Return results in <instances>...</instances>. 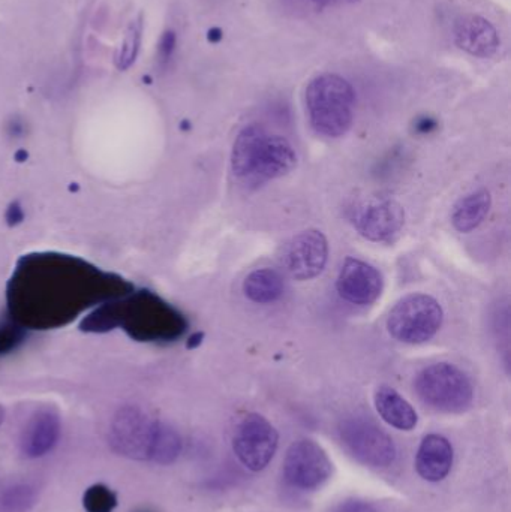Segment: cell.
<instances>
[{
    "mask_svg": "<svg viewBox=\"0 0 511 512\" xmlns=\"http://www.w3.org/2000/svg\"><path fill=\"white\" fill-rule=\"evenodd\" d=\"M297 164L293 144L282 135L269 134L258 125L240 131L234 141V174L248 182L263 183L290 173Z\"/></svg>",
    "mask_w": 511,
    "mask_h": 512,
    "instance_id": "1",
    "label": "cell"
},
{
    "mask_svg": "<svg viewBox=\"0 0 511 512\" xmlns=\"http://www.w3.org/2000/svg\"><path fill=\"white\" fill-rule=\"evenodd\" d=\"M305 102L312 128L323 137H342L353 125L356 93L341 75L321 74L309 81Z\"/></svg>",
    "mask_w": 511,
    "mask_h": 512,
    "instance_id": "2",
    "label": "cell"
},
{
    "mask_svg": "<svg viewBox=\"0 0 511 512\" xmlns=\"http://www.w3.org/2000/svg\"><path fill=\"white\" fill-rule=\"evenodd\" d=\"M102 315L108 328L128 321L131 327L134 325L132 336L135 334L144 340L176 339L186 328L180 313L149 292L123 303L107 304L102 307Z\"/></svg>",
    "mask_w": 511,
    "mask_h": 512,
    "instance_id": "3",
    "label": "cell"
},
{
    "mask_svg": "<svg viewBox=\"0 0 511 512\" xmlns=\"http://www.w3.org/2000/svg\"><path fill=\"white\" fill-rule=\"evenodd\" d=\"M417 396L435 411L461 414L474 399L473 385L468 376L449 363L432 364L414 381Z\"/></svg>",
    "mask_w": 511,
    "mask_h": 512,
    "instance_id": "4",
    "label": "cell"
},
{
    "mask_svg": "<svg viewBox=\"0 0 511 512\" xmlns=\"http://www.w3.org/2000/svg\"><path fill=\"white\" fill-rule=\"evenodd\" d=\"M443 324V309L431 295L411 294L402 298L387 319L389 333L399 342L420 345L429 342Z\"/></svg>",
    "mask_w": 511,
    "mask_h": 512,
    "instance_id": "5",
    "label": "cell"
},
{
    "mask_svg": "<svg viewBox=\"0 0 511 512\" xmlns=\"http://www.w3.org/2000/svg\"><path fill=\"white\" fill-rule=\"evenodd\" d=\"M347 450L363 465L389 468L398 456L395 442L377 424L365 418H350L339 427Z\"/></svg>",
    "mask_w": 511,
    "mask_h": 512,
    "instance_id": "6",
    "label": "cell"
},
{
    "mask_svg": "<svg viewBox=\"0 0 511 512\" xmlns=\"http://www.w3.org/2000/svg\"><path fill=\"white\" fill-rule=\"evenodd\" d=\"M278 432L258 414L243 418L233 438L237 459L249 471L260 472L267 468L278 450Z\"/></svg>",
    "mask_w": 511,
    "mask_h": 512,
    "instance_id": "7",
    "label": "cell"
},
{
    "mask_svg": "<svg viewBox=\"0 0 511 512\" xmlns=\"http://www.w3.org/2000/svg\"><path fill=\"white\" fill-rule=\"evenodd\" d=\"M333 465L326 451L309 439L294 442L284 460V477L290 486L315 490L332 477Z\"/></svg>",
    "mask_w": 511,
    "mask_h": 512,
    "instance_id": "8",
    "label": "cell"
},
{
    "mask_svg": "<svg viewBox=\"0 0 511 512\" xmlns=\"http://www.w3.org/2000/svg\"><path fill=\"white\" fill-rule=\"evenodd\" d=\"M155 426L156 420L147 417L141 409L126 406L117 412L111 423V447L120 456L149 462Z\"/></svg>",
    "mask_w": 511,
    "mask_h": 512,
    "instance_id": "9",
    "label": "cell"
},
{
    "mask_svg": "<svg viewBox=\"0 0 511 512\" xmlns=\"http://www.w3.org/2000/svg\"><path fill=\"white\" fill-rule=\"evenodd\" d=\"M329 258V243L318 230H306L285 246L282 265L297 280H309L323 273Z\"/></svg>",
    "mask_w": 511,
    "mask_h": 512,
    "instance_id": "10",
    "label": "cell"
},
{
    "mask_svg": "<svg viewBox=\"0 0 511 512\" xmlns=\"http://www.w3.org/2000/svg\"><path fill=\"white\" fill-rule=\"evenodd\" d=\"M405 224L401 204L387 198H371L360 204L354 213V225L365 239L375 243L395 239Z\"/></svg>",
    "mask_w": 511,
    "mask_h": 512,
    "instance_id": "11",
    "label": "cell"
},
{
    "mask_svg": "<svg viewBox=\"0 0 511 512\" xmlns=\"http://www.w3.org/2000/svg\"><path fill=\"white\" fill-rule=\"evenodd\" d=\"M384 280L377 268L360 259L348 258L336 282L339 295L348 303L369 306L380 298Z\"/></svg>",
    "mask_w": 511,
    "mask_h": 512,
    "instance_id": "12",
    "label": "cell"
},
{
    "mask_svg": "<svg viewBox=\"0 0 511 512\" xmlns=\"http://www.w3.org/2000/svg\"><path fill=\"white\" fill-rule=\"evenodd\" d=\"M455 42L471 56L488 59L497 53L500 36L491 21L479 15H465L456 21Z\"/></svg>",
    "mask_w": 511,
    "mask_h": 512,
    "instance_id": "13",
    "label": "cell"
},
{
    "mask_svg": "<svg viewBox=\"0 0 511 512\" xmlns=\"http://www.w3.org/2000/svg\"><path fill=\"white\" fill-rule=\"evenodd\" d=\"M60 432H62V426H60L57 412L41 409L30 418L24 429L20 442L21 453L29 459L44 457L56 447Z\"/></svg>",
    "mask_w": 511,
    "mask_h": 512,
    "instance_id": "14",
    "label": "cell"
},
{
    "mask_svg": "<svg viewBox=\"0 0 511 512\" xmlns=\"http://www.w3.org/2000/svg\"><path fill=\"white\" fill-rule=\"evenodd\" d=\"M453 448L444 436L428 435L420 444L416 469L423 480L438 483L452 471Z\"/></svg>",
    "mask_w": 511,
    "mask_h": 512,
    "instance_id": "15",
    "label": "cell"
},
{
    "mask_svg": "<svg viewBox=\"0 0 511 512\" xmlns=\"http://www.w3.org/2000/svg\"><path fill=\"white\" fill-rule=\"evenodd\" d=\"M375 408L387 424L398 430H413L419 421L413 406L390 387L378 388L375 393Z\"/></svg>",
    "mask_w": 511,
    "mask_h": 512,
    "instance_id": "16",
    "label": "cell"
},
{
    "mask_svg": "<svg viewBox=\"0 0 511 512\" xmlns=\"http://www.w3.org/2000/svg\"><path fill=\"white\" fill-rule=\"evenodd\" d=\"M491 194L485 189L462 198L453 210L452 224L459 233H470L485 221L491 210Z\"/></svg>",
    "mask_w": 511,
    "mask_h": 512,
    "instance_id": "17",
    "label": "cell"
},
{
    "mask_svg": "<svg viewBox=\"0 0 511 512\" xmlns=\"http://www.w3.org/2000/svg\"><path fill=\"white\" fill-rule=\"evenodd\" d=\"M284 279L272 268H260L248 274L243 282V291L249 300L258 304L273 303L284 294Z\"/></svg>",
    "mask_w": 511,
    "mask_h": 512,
    "instance_id": "18",
    "label": "cell"
},
{
    "mask_svg": "<svg viewBox=\"0 0 511 512\" xmlns=\"http://www.w3.org/2000/svg\"><path fill=\"white\" fill-rule=\"evenodd\" d=\"M182 453V438L179 433L156 420L155 433H153L152 447H150L149 462L167 466L176 462L177 457Z\"/></svg>",
    "mask_w": 511,
    "mask_h": 512,
    "instance_id": "19",
    "label": "cell"
},
{
    "mask_svg": "<svg viewBox=\"0 0 511 512\" xmlns=\"http://www.w3.org/2000/svg\"><path fill=\"white\" fill-rule=\"evenodd\" d=\"M38 502V493L30 484H11L0 490V512H29Z\"/></svg>",
    "mask_w": 511,
    "mask_h": 512,
    "instance_id": "20",
    "label": "cell"
},
{
    "mask_svg": "<svg viewBox=\"0 0 511 512\" xmlns=\"http://www.w3.org/2000/svg\"><path fill=\"white\" fill-rule=\"evenodd\" d=\"M141 33H143L141 18L131 21L116 54V66L120 71H126V69L131 68L135 60H137L141 45Z\"/></svg>",
    "mask_w": 511,
    "mask_h": 512,
    "instance_id": "21",
    "label": "cell"
},
{
    "mask_svg": "<svg viewBox=\"0 0 511 512\" xmlns=\"http://www.w3.org/2000/svg\"><path fill=\"white\" fill-rule=\"evenodd\" d=\"M117 507V495L105 484H93L83 495L86 512H113Z\"/></svg>",
    "mask_w": 511,
    "mask_h": 512,
    "instance_id": "22",
    "label": "cell"
},
{
    "mask_svg": "<svg viewBox=\"0 0 511 512\" xmlns=\"http://www.w3.org/2000/svg\"><path fill=\"white\" fill-rule=\"evenodd\" d=\"M177 36L173 30H167L162 33L161 39L158 44V63L161 66L170 65L173 59L174 51H176Z\"/></svg>",
    "mask_w": 511,
    "mask_h": 512,
    "instance_id": "23",
    "label": "cell"
},
{
    "mask_svg": "<svg viewBox=\"0 0 511 512\" xmlns=\"http://www.w3.org/2000/svg\"><path fill=\"white\" fill-rule=\"evenodd\" d=\"M335 512H378L368 502L363 501H348L345 504L339 505Z\"/></svg>",
    "mask_w": 511,
    "mask_h": 512,
    "instance_id": "24",
    "label": "cell"
},
{
    "mask_svg": "<svg viewBox=\"0 0 511 512\" xmlns=\"http://www.w3.org/2000/svg\"><path fill=\"white\" fill-rule=\"evenodd\" d=\"M320 6H341V5H353V3L359 2V0H312Z\"/></svg>",
    "mask_w": 511,
    "mask_h": 512,
    "instance_id": "25",
    "label": "cell"
},
{
    "mask_svg": "<svg viewBox=\"0 0 511 512\" xmlns=\"http://www.w3.org/2000/svg\"><path fill=\"white\" fill-rule=\"evenodd\" d=\"M3 420H5V411H3L2 406H0V426H2Z\"/></svg>",
    "mask_w": 511,
    "mask_h": 512,
    "instance_id": "26",
    "label": "cell"
}]
</instances>
